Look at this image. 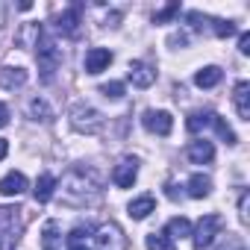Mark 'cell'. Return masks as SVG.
<instances>
[{"label": "cell", "mask_w": 250, "mask_h": 250, "mask_svg": "<svg viewBox=\"0 0 250 250\" xmlns=\"http://www.w3.org/2000/svg\"><path fill=\"white\" fill-rule=\"evenodd\" d=\"M56 191H59L62 203L74 206V209L91 206V203L100 200V183H97V177L91 171H83V168H71L62 177V183H56Z\"/></svg>", "instance_id": "obj_1"}, {"label": "cell", "mask_w": 250, "mask_h": 250, "mask_svg": "<svg viewBox=\"0 0 250 250\" xmlns=\"http://www.w3.org/2000/svg\"><path fill=\"white\" fill-rule=\"evenodd\" d=\"M36 47H39L36 50V59H39L42 83H53V77H56V71L62 65V47H59V42L53 36H44V33H42V39H39Z\"/></svg>", "instance_id": "obj_2"}, {"label": "cell", "mask_w": 250, "mask_h": 250, "mask_svg": "<svg viewBox=\"0 0 250 250\" xmlns=\"http://www.w3.org/2000/svg\"><path fill=\"white\" fill-rule=\"evenodd\" d=\"M68 121H71V127L77 130V133H85V136H94V133H100L103 130V115L94 109V106H88V103H77L71 112H68Z\"/></svg>", "instance_id": "obj_3"}, {"label": "cell", "mask_w": 250, "mask_h": 250, "mask_svg": "<svg viewBox=\"0 0 250 250\" xmlns=\"http://www.w3.org/2000/svg\"><path fill=\"white\" fill-rule=\"evenodd\" d=\"M21 209L0 206V250H9L21 238Z\"/></svg>", "instance_id": "obj_4"}, {"label": "cell", "mask_w": 250, "mask_h": 250, "mask_svg": "<svg viewBox=\"0 0 250 250\" xmlns=\"http://www.w3.org/2000/svg\"><path fill=\"white\" fill-rule=\"evenodd\" d=\"M221 232V215H203L197 221V227L191 229V241H194V250H206L215 235Z\"/></svg>", "instance_id": "obj_5"}, {"label": "cell", "mask_w": 250, "mask_h": 250, "mask_svg": "<svg viewBox=\"0 0 250 250\" xmlns=\"http://www.w3.org/2000/svg\"><path fill=\"white\" fill-rule=\"evenodd\" d=\"M94 250H127V235L118 224H103L94 229Z\"/></svg>", "instance_id": "obj_6"}, {"label": "cell", "mask_w": 250, "mask_h": 250, "mask_svg": "<svg viewBox=\"0 0 250 250\" xmlns=\"http://www.w3.org/2000/svg\"><path fill=\"white\" fill-rule=\"evenodd\" d=\"M142 124L147 133H156V136H171V130H174V118L165 109H147L142 115Z\"/></svg>", "instance_id": "obj_7"}, {"label": "cell", "mask_w": 250, "mask_h": 250, "mask_svg": "<svg viewBox=\"0 0 250 250\" xmlns=\"http://www.w3.org/2000/svg\"><path fill=\"white\" fill-rule=\"evenodd\" d=\"M80 24H83V6H80V3L62 9V15L56 18V30H59L62 36H68V39H77V36H80Z\"/></svg>", "instance_id": "obj_8"}, {"label": "cell", "mask_w": 250, "mask_h": 250, "mask_svg": "<svg viewBox=\"0 0 250 250\" xmlns=\"http://www.w3.org/2000/svg\"><path fill=\"white\" fill-rule=\"evenodd\" d=\"M136 177H139V162L136 159H121L115 168H112V183L118 186V188H133V183H136Z\"/></svg>", "instance_id": "obj_9"}, {"label": "cell", "mask_w": 250, "mask_h": 250, "mask_svg": "<svg viewBox=\"0 0 250 250\" xmlns=\"http://www.w3.org/2000/svg\"><path fill=\"white\" fill-rule=\"evenodd\" d=\"M127 77H130V83H133L136 88H150V85L156 83V68H150V65L142 62V59H133Z\"/></svg>", "instance_id": "obj_10"}, {"label": "cell", "mask_w": 250, "mask_h": 250, "mask_svg": "<svg viewBox=\"0 0 250 250\" xmlns=\"http://www.w3.org/2000/svg\"><path fill=\"white\" fill-rule=\"evenodd\" d=\"M112 50H106V47H91L88 53H85V59H83V68H85V74H100V71H106L109 65H112Z\"/></svg>", "instance_id": "obj_11"}, {"label": "cell", "mask_w": 250, "mask_h": 250, "mask_svg": "<svg viewBox=\"0 0 250 250\" xmlns=\"http://www.w3.org/2000/svg\"><path fill=\"white\" fill-rule=\"evenodd\" d=\"M186 156H188L191 165H209V162L215 159V147H212V142L200 139V142H191V145L186 147Z\"/></svg>", "instance_id": "obj_12"}, {"label": "cell", "mask_w": 250, "mask_h": 250, "mask_svg": "<svg viewBox=\"0 0 250 250\" xmlns=\"http://www.w3.org/2000/svg\"><path fill=\"white\" fill-rule=\"evenodd\" d=\"M27 80H30V74L24 71V68H12V65H6V68H0V88H6V91H15V88H21V85H27Z\"/></svg>", "instance_id": "obj_13"}, {"label": "cell", "mask_w": 250, "mask_h": 250, "mask_svg": "<svg viewBox=\"0 0 250 250\" xmlns=\"http://www.w3.org/2000/svg\"><path fill=\"white\" fill-rule=\"evenodd\" d=\"M39 39H42V24H39V21H27V24H21V30L15 33V47L30 50V47L39 44Z\"/></svg>", "instance_id": "obj_14"}, {"label": "cell", "mask_w": 250, "mask_h": 250, "mask_svg": "<svg viewBox=\"0 0 250 250\" xmlns=\"http://www.w3.org/2000/svg\"><path fill=\"white\" fill-rule=\"evenodd\" d=\"M232 103H235L238 118H241V121H250V83H247V80L235 83V88H232Z\"/></svg>", "instance_id": "obj_15"}, {"label": "cell", "mask_w": 250, "mask_h": 250, "mask_svg": "<svg viewBox=\"0 0 250 250\" xmlns=\"http://www.w3.org/2000/svg\"><path fill=\"white\" fill-rule=\"evenodd\" d=\"M27 191V177L21 171H9L3 180H0V194L3 197H18Z\"/></svg>", "instance_id": "obj_16"}, {"label": "cell", "mask_w": 250, "mask_h": 250, "mask_svg": "<svg viewBox=\"0 0 250 250\" xmlns=\"http://www.w3.org/2000/svg\"><path fill=\"white\" fill-rule=\"evenodd\" d=\"M186 194H188V197H194V200L209 197V194H212V180H209L206 174H191V177H188V183H186Z\"/></svg>", "instance_id": "obj_17"}, {"label": "cell", "mask_w": 250, "mask_h": 250, "mask_svg": "<svg viewBox=\"0 0 250 250\" xmlns=\"http://www.w3.org/2000/svg\"><path fill=\"white\" fill-rule=\"evenodd\" d=\"M215 118H218V112H212V109H197V112H191V115L186 118V130H188V133H200V130L212 127Z\"/></svg>", "instance_id": "obj_18"}, {"label": "cell", "mask_w": 250, "mask_h": 250, "mask_svg": "<svg viewBox=\"0 0 250 250\" xmlns=\"http://www.w3.org/2000/svg\"><path fill=\"white\" fill-rule=\"evenodd\" d=\"M156 209V200H153V194H142V197H136L130 206H127V215L133 218V221H145L150 212Z\"/></svg>", "instance_id": "obj_19"}, {"label": "cell", "mask_w": 250, "mask_h": 250, "mask_svg": "<svg viewBox=\"0 0 250 250\" xmlns=\"http://www.w3.org/2000/svg\"><path fill=\"white\" fill-rule=\"evenodd\" d=\"M62 227H59V221H47L44 224V229H42V247L44 250H62Z\"/></svg>", "instance_id": "obj_20"}, {"label": "cell", "mask_w": 250, "mask_h": 250, "mask_svg": "<svg viewBox=\"0 0 250 250\" xmlns=\"http://www.w3.org/2000/svg\"><path fill=\"white\" fill-rule=\"evenodd\" d=\"M221 80H224V71H221L218 65H206V68H200V71L194 74V85H197V88H215Z\"/></svg>", "instance_id": "obj_21"}, {"label": "cell", "mask_w": 250, "mask_h": 250, "mask_svg": "<svg viewBox=\"0 0 250 250\" xmlns=\"http://www.w3.org/2000/svg\"><path fill=\"white\" fill-rule=\"evenodd\" d=\"M33 194H36V203H47V200L56 194V177H53V174H42V177L36 180Z\"/></svg>", "instance_id": "obj_22"}, {"label": "cell", "mask_w": 250, "mask_h": 250, "mask_svg": "<svg viewBox=\"0 0 250 250\" xmlns=\"http://www.w3.org/2000/svg\"><path fill=\"white\" fill-rule=\"evenodd\" d=\"M27 112H30L33 121H42V124H50L53 121V109H50V103L44 97H33L30 106H27Z\"/></svg>", "instance_id": "obj_23"}, {"label": "cell", "mask_w": 250, "mask_h": 250, "mask_svg": "<svg viewBox=\"0 0 250 250\" xmlns=\"http://www.w3.org/2000/svg\"><path fill=\"white\" fill-rule=\"evenodd\" d=\"M171 241L174 238H186V235H191V224H188V218H183V215H177V218H171L168 224H165V229H162Z\"/></svg>", "instance_id": "obj_24"}, {"label": "cell", "mask_w": 250, "mask_h": 250, "mask_svg": "<svg viewBox=\"0 0 250 250\" xmlns=\"http://www.w3.org/2000/svg\"><path fill=\"white\" fill-rule=\"evenodd\" d=\"M209 33H212V36H218V39H227V36H235V33H238V27H235L232 21L212 18V24H209Z\"/></svg>", "instance_id": "obj_25"}, {"label": "cell", "mask_w": 250, "mask_h": 250, "mask_svg": "<svg viewBox=\"0 0 250 250\" xmlns=\"http://www.w3.org/2000/svg\"><path fill=\"white\" fill-rule=\"evenodd\" d=\"M212 127H215V133H218V136H221V139H224V142H227L229 147H232V145H238V139H235V133H232V127H229V124H227V121H224L221 115L215 118V124H212Z\"/></svg>", "instance_id": "obj_26"}, {"label": "cell", "mask_w": 250, "mask_h": 250, "mask_svg": "<svg viewBox=\"0 0 250 250\" xmlns=\"http://www.w3.org/2000/svg\"><path fill=\"white\" fill-rule=\"evenodd\" d=\"M145 244H147V250H174V241L165 232H150Z\"/></svg>", "instance_id": "obj_27"}, {"label": "cell", "mask_w": 250, "mask_h": 250, "mask_svg": "<svg viewBox=\"0 0 250 250\" xmlns=\"http://www.w3.org/2000/svg\"><path fill=\"white\" fill-rule=\"evenodd\" d=\"M180 15V3L174 0V3H168V6H162L159 12H153V24H168V21H174Z\"/></svg>", "instance_id": "obj_28"}, {"label": "cell", "mask_w": 250, "mask_h": 250, "mask_svg": "<svg viewBox=\"0 0 250 250\" xmlns=\"http://www.w3.org/2000/svg\"><path fill=\"white\" fill-rule=\"evenodd\" d=\"M186 21H188V27H191L194 33H203V30H209V24H212V18L203 15V12H188Z\"/></svg>", "instance_id": "obj_29"}, {"label": "cell", "mask_w": 250, "mask_h": 250, "mask_svg": "<svg viewBox=\"0 0 250 250\" xmlns=\"http://www.w3.org/2000/svg\"><path fill=\"white\" fill-rule=\"evenodd\" d=\"M106 100H121L124 97V83H118V80H112V83H103L100 88H97Z\"/></svg>", "instance_id": "obj_30"}, {"label": "cell", "mask_w": 250, "mask_h": 250, "mask_svg": "<svg viewBox=\"0 0 250 250\" xmlns=\"http://www.w3.org/2000/svg\"><path fill=\"white\" fill-rule=\"evenodd\" d=\"M221 250H247V244H244L241 235H227V244Z\"/></svg>", "instance_id": "obj_31"}, {"label": "cell", "mask_w": 250, "mask_h": 250, "mask_svg": "<svg viewBox=\"0 0 250 250\" xmlns=\"http://www.w3.org/2000/svg\"><path fill=\"white\" fill-rule=\"evenodd\" d=\"M168 44H171V47H186V44H188V33H183V30L174 33V36L168 39Z\"/></svg>", "instance_id": "obj_32"}, {"label": "cell", "mask_w": 250, "mask_h": 250, "mask_svg": "<svg viewBox=\"0 0 250 250\" xmlns=\"http://www.w3.org/2000/svg\"><path fill=\"white\" fill-rule=\"evenodd\" d=\"M247 200H250V194L247 191H241V197H238V218L247 224Z\"/></svg>", "instance_id": "obj_33"}, {"label": "cell", "mask_w": 250, "mask_h": 250, "mask_svg": "<svg viewBox=\"0 0 250 250\" xmlns=\"http://www.w3.org/2000/svg\"><path fill=\"white\" fill-rule=\"evenodd\" d=\"M238 50H241L244 56L250 53V33H241V36H238Z\"/></svg>", "instance_id": "obj_34"}, {"label": "cell", "mask_w": 250, "mask_h": 250, "mask_svg": "<svg viewBox=\"0 0 250 250\" xmlns=\"http://www.w3.org/2000/svg\"><path fill=\"white\" fill-rule=\"evenodd\" d=\"M9 124V109H6V103H0V130H3Z\"/></svg>", "instance_id": "obj_35"}, {"label": "cell", "mask_w": 250, "mask_h": 250, "mask_svg": "<svg viewBox=\"0 0 250 250\" xmlns=\"http://www.w3.org/2000/svg\"><path fill=\"white\" fill-rule=\"evenodd\" d=\"M118 21H121V15H118V12L106 15V27H118Z\"/></svg>", "instance_id": "obj_36"}, {"label": "cell", "mask_w": 250, "mask_h": 250, "mask_svg": "<svg viewBox=\"0 0 250 250\" xmlns=\"http://www.w3.org/2000/svg\"><path fill=\"white\" fill-rule=\"evenodd\" d=\"M6 153H9V142L0 139V159H6Z\"/></svg>", "instance_id": "obj_37"}, {"label": "cell", "mask_w": 250, "mask_h": 250, "mask_svg": "<svg viewBox=\"0 0 250 250\" xmlns=\"http://www.w3.org/2000/svg\"><path fill=\"white\" fill-rule=\"evenodd\" d=\"M168 197H171V200H180L183 191H177V186H168Z\"/></svg>", "instance_id": "obj_38"}, {"label": "cell", "mask_w": 250, "mask_h": 250, "mask_svg": "<svg viewBox=\"0 0 250 250\" xmlns=\"http://www.w3.org/2000/svg\"><path fill=\"white\" fill-rule=\"evenodd\" d=\"M6 24V3H0V27Z\"/></svg>", "instance_id": "obj_39"}, {"label": "cell", "mask_w": 250, "mask_h": 250, "mask_svg": "<svg viewBox=\"0 0 250 250\" xmlns=\"http://www.w3.org/2000/svg\"><path fill=\"white\" fill-rule=\"evenodd\" d=\"M71 250H91V247H85L83 241H77V244H71Z\"/></svg>", "instance_id": "obj_40"}]
</instances>
